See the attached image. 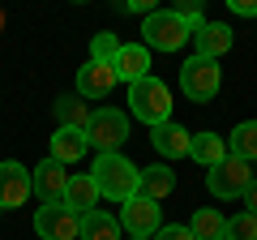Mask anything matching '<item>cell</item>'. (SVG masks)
Instances as JSON below:
<instances>
[{
  "label": "cell",
  "instance_id": "cell-1",
  "mask_svg": "<svg viewBox=\"0 0 257 240\" xmlns=\"http://www.w3.org/2000/svg\"><path fill=\"white\" fill-rule=\"evenodd\" d=\"M90 176H94V185H99V197H111L120 206L128 197H138V185H142V167H133L124 155H99Z\"/></svg>",
  "mask_w": 257,
  "mask_h": 240
},
{
  "label": "cell",
  "instance_id": "cell-2",
  "mask_svg": "<svg viewBox=\"0 0 257 240\" xmlns=\"http://www.w3.org/2000/svg\"><path fill=\"white\" fill-rule=\"evenodd\" d=\"M128 107H133V116H138V120H146L150 129H155V125L172 120V90L150 73V77H142V82L128 86Z\"/></svg>",
  "mask_w": 257,
  "mask_h": 240
},
{
  "label": "cell",
  "instance_id": "cell-3",
  "mask_svg": "<svg viewBox=\"0 0 257 240\" xmlns=\"http://www.w3.org/2000/svg\"><path fill=\"white\" fill-rule=\"evenodd\" d=\"M223 86V69L219 60H206V56H189L180 65V90L189 103H210Z\"/></svg>",
  "mask_w": 257,
  "mask_h": 240
},
{
  "label": "cell",
  "instance_id": "cell-4",
  "mask_svg": "<svg viewBox=\"0 0 257 240\" xmlns=\"http://www.w3.org/2000/svg\"><path fill=\"white\" fill-rule=\"evenodd\" d=\"M253 180H257L253 163H248V159H236V155H227L219 167H210V172H206V189H210L214 197H223V202L244 197Z\"/></svg>",
  "mask_w": 257,
  "mask_h": 240
},
{
  "label": "cell",
  "instance_id": "cell-5",
  "mask_svg": "<svg viewBox=\"0 0 257 240\" xmlns=\"http://www.w3.org/2000/svg\"><path fill=\"white\" fill-rule=\"evenodd\" d=\"M124 138H128V116L116 111V107H99L90 116V125H86V142H90L99 155H120Z\"/></svg>",
  "mask_w": 257,
  "mask_h": 240
},
{
  "label": "cell",
  "instance_id": "cell-6",
  "mask_svg": "<svg viewBox=\"0 0 257 240\" xmlns=\"http://www.w3.org/2000/svg\"><path fill=\"white\" fill-rule=\"evenodd\" d=\"M142 35H146V47H155V52H180L189 43V26L172 9H155L142 22Z\"/></svg>",
  "mask_w": 257,
  "mask_h": 240
},
{
  "label": "cell",
  "instance_id": "cell-7",
  "mask_svg": "<svg viewBox=\"0 0 257 240\" xmlns=\"http://www.w3.org/2000/svg\"><path fill=\"white\" fill-rule=\"evenodd\" d=\"M120 231H128V240H150L159 227H163V219H159V202H150V197H128L124 206H120Z\"/></svg>",
  "mask_w": 257,
  "mask_h": 240
},
{
  "label": "cell",
  "instance_id": "cell-8",
  "mask_svg": "<svg viewBox=\"0 0 257 240\" xmlns=\"http://www.w3.org/2000/svg\"><path fill=\"white\" fill-rule=\"evenodd\" d=\"M35 231L43 240H82V214H73L69 206H39Z\"/></svg>",
  "mask_w": 257,
  "mask_h": 240
},
{
  "label": "cell",
  "instance_id": "cell-9",
  "mask_svg": "<svg viewBox=\"0 0 257 240\" xmlns=\"http://www.w3.org/2000/svg\"><path fill=\"white\" fill-rule=\"evenodd\" d=\"M30 185H35V197H39L43 206H64L69 172H64V163H56V159L47 155L39 167H30Z\"/></svg>",
  "mask_w": 257,
  "mask_h": 240
},
{
  "label": "cell",
  "instance_id": "cell-10",
  "mask_svg": "<svg viewBox=\"0 0 257 240\" xmlns=\"http://www.w3.org/2000/svg\"><path fill=\"white\" fill-rule=\"evenodd\" d=\"M30 193H35V185H30V172L18 163V159H5V163H0V206H5V210H13V206H26Z\"/></svg>",
  "mask_w": 257,
  "mask_h": 240
},
{
  "label": "cell",
  "instance_id": "cell-11",
  "mask_svg": "<svg viewBox=\"0 0 257 240\" xmlns=\"http://www.w3.org/2000/svg\"><path fill=\"white\" fill-rule=\"evenodd\" d=\"M116 69L103 65V60H86L82 69H77V99H107L111 86H116Z\"/></svg>",
  "mask_w": 257,
  "mask_h": 240
},
{
  "label": "cell",
  "instance_id": "cell-12",
  "mask_svg": "<svg viewBox=\"0 0 257 240\" xmlns=\"http://www.w3.org/2000/svg\"><path fill=\"white\" fill-rule=\"evenodd\" d=\"M150 146L159 150V159H189V146H193V133L176 120H163L150 129Z\"/></svg>",
  "mask_w": 257,
  "mask_h": 240
},
{
  "label": "cell",
  "instance_id": "cell-13",
  "mask_svg": "<svg viewBox=\"0 0 257 240\" xmlns=\"http://www.w3.org/2000/svg\"><path fill=\"white\" fill-rule=\"evenodd\" d=\"M111 69H116L120 82H142V77H150V47L146 43H120L116 60H111Z\"/></svg>",
  "mask_w": 257,
  "mask_h": 240
},
{
  "label": "cell",
  "instance_id": "cell-14",
  "mask_svg": "<svg viewBox=\"0 0 257 240\" xmlns=\"http://www.w3.org/2000/svg\"><path fill=\"white\" fill-rule=\"evenodd\" d=\"M193 43H197V52H193V56L219 60L223 52H231V26H223V22H206V26L193 35Z\"/></svg>",
  "mask_w": 257,
  "mask_h": 240
},
{
  "label": "cell",
  "instance_id": "cell-15",
  "mask_svg": "<svg viewBox=\"0 0 257 240\" xmlns=\"http://www.w3.org/2000/svg\"><path fill=\"white\" fill-rule=\"evenodd\" d=\"M94 202H99V185H94V176L82 172V176H69V189H64V206L73 214H90Z\"/></svg>",
  "mask_w": 257,
  "mask_h": 240
},
{
  "label": "cell",
  "instance_id": "cell-16",
  "mask_svg": "<svg viewBox=\"0 0 257 240\" xmlns=\"http://www.w3.org/2000/svg\"><path fill=\"white\" fill-rule=\"evenodd\" d=\"M86 150H90V142H86L82 129H56L52 133V159L56 163H77V159H86Z\"/></svg>",
  "mask_w": 257,
  "mask_h": 240
},
{
  "label": "cell",
  "instance_id": "cell-17",
  "mask_svg": "<svg viewBox=\"0 0 257 240\" xmlns=\"http://www.w3.org/2000/svg\"><path fill=\"white\" fill-rule=\"evenodd\" d=\"M52 111H56V125L60 129H82L86 133V125H90V103L86 99H77V94H60V99L52 103Z\"/></svg>",
  "mask_w": 257,
  "mask_h": 240
},
{
  "label": "cell",
  "instance_id": "cell-18",
  "mask_svg": "<svg viewBox=\"0 0 257 240\" xmlns=\"http://www.w3.org/2000/svg\"><path fill=\"white\" fill-rule=\"evenodd\" d=\"M172 189H176V172H172L167 163L142 167V185H138V193H142V197H150V202H163Z\"/></svg>",
  "mask_w": 257,
  "mask_h": 240
},
{
  "label": "cell",
  "instance_id": "cell-19",
  "mask_svg": "<svg viewBox=\"0 0 257 240\" xmlns=\"http://www.w3.org/2000/svg\"><path fill=\"white\" fill-rule=\"evenodd\" d=\"M189 159L202 167H219L223 159H227V138H219V133H197L189 146Z\"/></svg>",
  "mask_w": 257,
  "mask_h": 240
},
{
  "label": "cell",
  "instance_id": "cell-20",
  "mask_svg": "<svg viewBox=\"0 0 257 240\" xmlns=\"http://www.w3.org/2000/svg\"><path fill=\"white\" fill-rule=\"evenodd\" d=\"M82 240H124L120 219H116V214H103V210L82 214Z\"/></svg>",
  "mask_w": 257,
  "mask_h": 240
},
{
  "label": "cell",
  "instance_id": "cell-21",
  "mask_svg": "<svg viewBox=\"0 0 257 240\" xmlns=\"http://www.w3.org/2000/svg\"><path fill=\"white\" fill-rule=\"evenodd\" d=\"M223 227H227V219H223L214 206H202V210L189 219V231L193 240H223Z\"/></svg>",
  "mask_w": 257,
  "mask_h": 240
},
{
  "label": "cell",
  "instance_id": "cell-22",
  "mask_svg": "<svg viewBox=\"0 0 257 240\" xmlns=\"http://www.w3.org/2000/svg\"><path fill=\"white\" fill-rule=\"evenodd\" d=\"M227 155L248 159V163L257 159V120H244V125H236V129H231V150H227Z\"/></svg>",
  "mask_w": 257,
  "mask_h": 240
},
{
  "label": "cell",
  "instance_id": "cell-23",
  "mask_svg": "<svg viewBox=\"0 0 257 240\" xmlns=\"http://www.w3.org/2000/svg\"><path fill=\"white\" fill-rule=\"evenodd\" d=\"M223 240H257V214L240 210L227 219V227H223Z\"/></svg>",
  "mask_w": 257,
  "mask_h": 240
},
{
  "label": "cell",
  "instance_id": "cell-24",
  "mask_svg": "<svg viewBox=\"0 0 257 240\" xmlns=\"http://www.w3.org/2000/svg\"><path fill=\"white\" fill-rule=\"evenodd\" d=\"M116 52H120V39H116V35H107V30H99V35L90 39V60H103V65H111V60H116Z\"/></svg>",
  "mask_w": 257,
  "mask_h": 240
},
{
  "label": "cell",
  "instance_id": "cell-25",
  "mask_svg": "<svg viewBox=\"0 0 257 240\" xmlns=\"http://www.w3.org/2000/svg\"><path fill=\"white\" fill-rule=\"evenodd\" d=\"M172 13H176V18H180V22H184V26H189V39H193V35H197V30L206 26V13H202V0H184V5H176Z\"/></svg>",
  "mask_w": 257,
  "mask_h": 240
},
{
  "label": "cell",
  "instance_id": "cell-26",
  "mask_svg": "<svg viewBox=\"0 0 257 240\" xmlns=\"http://www.w3.org/2000/svg\"><path fill=\"white\" fill-rule=\"evenodd\" d=\"M150 240H193V231H189V223H163Z\"/></svg>",
  "mask_w": 257,
  "mask_h": 240
},
{
  "label": "cell",
  "instance_id": "cell-27",
  "mask_svg": "<svg viewBox=\"0 0 257 240\" xmlns=\"http://www.w3.org/2000/svg\"><path fill=\"white\" fill-rule=\"evenodd\" d=\"M120 13H142V18H150L155 5H150V0H120Z\"/></svg>",
  "mask_w": 257,
  "mask_h": 240
},
{
  "label": "cell",
  "instance_id": "cell-28",
  "mask_svg": "<svg viewBox=\"0 0 257 240\" xmlns=\"http://www.w3.org/2000/svg\"><path fill=\"white\" fill-rule=\"evenodd\" d=\"M227 9L236 18H257V0H227Z\"/></svg>",
  "mask_w": 257,
  "mask_h": 240
},
{
  "label": "cell",
  "instance_id": "cell-29",
  "mask_svg": "<svg viewBox=\"0 0 257 240\" xmlns=\"http://www.w3.org/2000/svg\"><path fill=\"white\" fill-rule=\"evenodd\" d=\"M244 206H248V214H257V180L248 185V193H244Z\"/></svg>",
  "mask_w": 257,
  "mask_h": 240
},
{
  "label": "cell",
  "instance_id": "cell-30",
  "mask_svg": "<svg viewBox=\"0 0 257 240\" xmlns=\"http://www.w3.org/2000/svg\"><path fill=\"white\" fill-rule=\"evenodd\" d=\"M0 30H5V13H0Z\"/></svg>",
  "mask_w": 257,
  "mask_h": 240
},
{
  "label": "cell",
  "instance_id": "cell-31",
  "mask_svg": "<svg viewBox=\"0 0 257 240\" xmlns=\"http://www.w3.org/2000/svg\"><path fill=\"white\" fill-rule=\"evenodd\" d=\"M0 214H5V206H0Z\"/></svg>",
  "mask_w": 257,
  "mask_h": 240
}]
</instances>
